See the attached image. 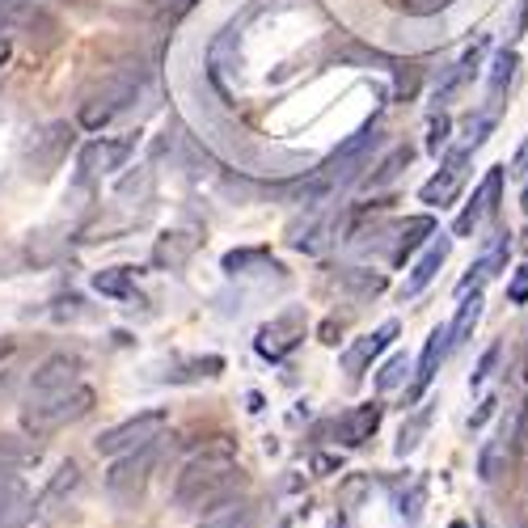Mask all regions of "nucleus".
Returning <instances> with one entry per match:
<instances>
[{"label":"nucleus","instance_id":"17","mask_svg":"<svg viewBox=\"0 0 528 528\" xmlns=\"http://www.w3.org/2000/svg\"><path fill=\"white\" fill-rule=\"evenodd\" d=\"M448 326H436L427 334V343H423V355H419V368H414V385H410V402H419L423 393L431 389V381H436V372L444 364V355H448Z\"/></svg>","mask_w":528,"mask_h":528},{"label":"nucleus","instance_id":"13","mask_svg":"<svg viewBox=\"0 0 528 528\" xmlns=\"http://www.w3.org/2000/svg\"><path fill=\"white\" fill-rule=\"evenodd\" d=\"M385 419V406L381 402H364V406H351L343 419L334 423V436L343 448H364L372 436H376V427H381Z\"/></svg>","mask_w":528,"mask_h":528},{"label":"nucleus","instance_id":"25","mask_svg":"<svg viewBox=\"0 0 528 528\" xmlns=\"http://www.w3.org/2000/svg\"><path fill=\"white\" fill-rule=\"evenodd\" d=\"M431 233H436V220H431V216H410V220L402 224V237H398V250H393V262L402 267V262H406L414 250H419V245H423Z\"/></svg>","mask_w":528,"mask_h":528},{"label":"nucleus","instance_id":"2","mask_svg":"<svg viewBox=\"0 0 528 528\" xmlns=\"http://www.w3.org/2000/svg\"><path fill=\"white\" fill-rule=\"evenodd\" d=\"M89 410H93V389L72 385L64 393H51V398H30L26 410H22V427L30 431V436H51V431L85 419Z\"/></svg>","mask_w":528,"mask_h":528},{"label":"nucleus","instance_id":"4","mask_svg":"<svg viewBox=\"0 0 528 528\" xmlns=\"http://www.w3.org/2000/svg\"><path fill=\"white\" fill-rule=\"evenodd\" d=\"M136 93H140V72L131 77V72H119V77H106L93 93H85V102L77 110V123L85 131H102L106 123H115L123 110L136 102Z\"/></svg>","mask_w":528,"mask_h":528},{"label":"nucleus","instance_id":"31","mask_svg":"<svg viewBox=\"0 0 528 528\" xmlns=\"http://www.w3.org/2000/svg\"><path fill=\"white\" fill-rule=\"evenodd\" d=\"M199 528H254V512L245 503H229V507H220L216 516H203Z\"/></svg>","mask_w":528,"mask_h":528},{"label":"nucleus","instance_id":"19","mask_svg":"<svg viewBox=\"0 0 528 528\" xmlns=\"http://www.w3.org/2000/svg\"><path fill=\"white\" fill-rule=\"evenodd\" d=\"M507 258H512V237H507V233H499V241L490 245V250H486L478 262H474V267H469V275L461 279V288H457V292H461V296H465L469 288L478 292V288L486 284V279H495V275H503V271H507Z\"/></svg>","mask_w":528,"mask_h":528},{"label":"nucleus","instance_id":"9","mask_svg":"<svg viewBox=\"0 0 528 528\" xmlns=\"http://www.w3.org/2000/svg\"><path fill=\"white\" fill-rule=\"evenodd\" d=\"M300 343H305V313L288 309V313L271 317V322L258 330V338H254V351L262 355V360L279 364V360H288V355H292Z\"/></svg>","mask_w":528,"mask_h":528},{"label":"nucleus","instance_id":"48","mask_svg":"<svg viewBox=\"0 0 528 528\" xmlns=\"http://www.w3.org/2000/svg\"><path fill=\"white\" fill-rule=\"evenodd\" d=\"M13 347H17L13 338H0V360H9V355H13Z\"/></svg>","mask_w":528,"mask_h":528},{"label":"nucleus","instance_id":"40","mask_svg":"<svg viewBox=\"0 0 528 528\" xmlns=\"http://www.w3.org/2000/svg\"><path fill=\"white\" fill-rule=\"evenodd\" d=\"M507 300L512 305H528V262L512 275V284H507Z\"/></svg>","mask_w":528,"mask_h":528},{"label":"nucleus","instance_id":"21","mask_svg":"<svg viewBox=\"0 0 528 528\" xmlns=\"http://www.w3.org/2000/svg\"><path fill=\"white\" fill-rule=\"evenodd\" d=\"M478 322H482V292H474V296L465 292V300L457 305V317H452V326H448V347H452V351L465 347Z\"/></svg>","mask_w":528,"mask_h":528},{"label":"nucleus","instance_id":"24","mask_svg":"<svg viewBox=\"0 0 528 528\" xmlns=\"http://www.w3.org/2000/svg\"><path fill=\"white\" fill-rule=\"evenodd\" d=\"M39 461V448L22 436H0V474H22L26 465Z\"/></svg>","mask_w":528,"mask_h":528},{"label":"nucleus","instance_id":"30","mask_svg":"<svg viewBox=\"0 0 528 528\" xmlns=\"http://www.w3.org/2000/svg\"><path fill=\"white\" fill-rule=\"evenodd\" d=\"M410 157H414V153H410V148H393V153H389V157H385L381 165H376V169H372V174H368L364 182L372 186V191H381V186H389V182H393V178H398V174H402V169L410 165Z\"/></svg>","mask_w":528,"mask_h":528},{"label":"nucleus","instance_id":"36","mask_svg":"<svg viewBox=\"0 0 528 528\" xmlns=\"http://www.w3.org/2000/svg\"><path fill=\"white\" fill-rule=\"evenodd\" d=\"M393 72H398V98L414 102V93H419V85H423V68L419 64H398Z\"/></svg>","mask_w":528,"mask_h":528},{"label":"nucleus","instance_id":"14","mask_svg":"<svg viewBox=\"0 0 528 528\" xmlns=\"http://www.w3.org/2000/svg\"><path fill=\"white\" fill-rule=\"evenodd\" d=\"M469 157H474V148H452V153L444 157V165H440V174L431 178V182L423 186V191H419V199H423V203H431V207H444L452 195L461 191V178H465Z\"/></svg>","mask_w":528,"mask_h":528},{"label":"nucleus","instance_id":"37","mask_svg":"<svg viewBox=\"0 0 528 528\" xmlns=\"http://www.w3.org/2000/svg\"><path fill=\"white\" fill-rule=\"evenodd\" d=\"M423 427H427V410H423V414H414V419L402 427V436H398V444H393V452H398V457H406V452H414V448H419Z\"/></svg>","mask_w":528,"mask_h":528},{"label":"nucleus","instance_id":"56","mask_svg":"<svg viewBox=\"0 0 528 528\" xmlns=\"http://www.w3.org/2000/svg\"><path fill=\"white\" fill-rule=\"evenodd\" d=\"M524 528H528V524H524Z\"/></svg>","mask_w":528,"mask_h":528},{"label":"nucleus","instance_id":"53","mask_svg":"<svg viewBox=\"0 0 528 528\" xmlns=\"http://www.w3.org/2000/svg\"><path fill=\"white\" fill-rule=\"evenodd\" d=\"M524 245H528V233H524Z\"/></svg>","mask_w":528,"mask_h":528},{"label":"nucleus","instance_id":"18","mask_svg":"<svg viewBox=\"0 0 528 528\" xmlns=\"http://www.w3.org/2000/svg\"><path fill=\"white\" fill-rule=\"evenodd\" d=\"M131 148H136L131 140H89L81 148V169L85 174H115L131 157Z\"/></svg>","mask_w":528,"mask_h":528},{"label":"nucleus","instance_id":"16","mask_svg":"<svg viewBox=\"0 0 528 528\" xmlns=\"http://www.w3.org/2000/svg\"><path fill=\"white\" fill-rule=\"evenodd\" d=\"M34 520L30 490L17 474H0V528H26Z\"/></svg>","mask_w":528,"mask_h":528},{"label":"nucleus","instance_id":"20","mask_svg":"<svg viewBox=\"0 0 528 528\" xmlns=\"http://www.w3.org/2000/svg\"><path fill=\"white\" fill-rule=\"evenodd\" d=\"M448 250H452V241H448V237H440V241L431 245V250H427L419 262H414V271L406 275V284H402V300H406V296H419V292L431 284V279L440 275V267L448 262Z\"/></svg>","mask_w":528,"mask_h":528},{"label":"nucleus","instance_id":"52","mask_svg":"<svg viewBox=\"0 0 528 528\" xmlns=\"http://www.w3.org/2000/svg\"><path fill=\"white\" fill-rule=\"evenodd\" d=\"M186 5H191V0H178V9H186Z\"/></svg>","mask_w":528,"mask_h":528},{"label":"nucleus","instance_id":"49","mask_svg":"<svg viewBox=\"0 0 528 528\" xmlns=\"http://www.w3.org/2000/svg\"><path fill=\"white\" fill-rule=\"evenodd\" d=\"M313 465H317V469H322V474H330V469H334V465H338V461H334V457H317V461H313Z\"/></svg>","mask_w":528,"mask_h":528},{"label":"nucleus","instance_id":"15","mask_svg":"<svg viewBox=\"0 0 528 528\" xmlns=\"http://www.w3.org/2000/svg\"><path fill=\"white\" fill-rule=\"evenodd\" d=\"M0 30H26L34 39V30H43V39H55L60 26H55V17L43 13L34 0H0Z\"/></svg>","mask_w":528,"mask_h":528},{"label":"nucleus","instance_id":"38","mask_svg":"<svg viewBox=\"0 0 528 528\" xmlns=\"http://www.w3.org/2000/svg\"><path fill=\"white\" fill-rule=\"evenodd\" d=\"M254 262H271V254L267 250H229V254H224V271L237 275L245 267H254Z\"/></svg>","mask_w":528,"mask_h":528},{"label":"nucleus","instance_id":"55","mask_svg":"<svg viewBox=\"0 0 528 528\" xmlns=\"http://www.w3.org/2000/svg\"><path fill=\"white\" fill-rule=\"evenodd\" d=\"M524 372H528V364H524Z\"/></svg>","mask_w":528,"mask_h":528},{"label":"nucleus","instance_id":"29","mask_svg":"<svg viewBox=\"0 0 528 528\" xmlns=\"http://www.w3.org/2000/svg\"><path fill=\"white\" fill-rule=\"evenodd\" d=\"M423 503H427V478H423V474H414V478H410V486L398 495V516H402L406 524H419Z\"/></svg>","mask_w":528,"mask_h":528},{"label":"nucleus","instance_id":"8","mask_svg":"<svg viewBox=\"0 0 528 528\" xmlns=\"http://www.w3.org/2000/svg\"><path fill=\"white\" fill-rule=\"evenodd\" d=\"M81 486H85L81 465H77V461H64V465L47 478V486L39 490V499H34V520H39V524H55L72 503H77Z\"/></svg>","mask_w":528,"mask_h":528},{"label":"nucleus","instance_id":"42","mask_svg":"<svg viewBox=\"0 0 528 528\" xmlns=\"http://www.w3.org/2000/svg\"><path fill=\"white\" fill-rule=\"evenodd\" d=\"M461 85H465V77H461V68H452V72H448V77H444V81L436 85V102H440V106H444V102H452V93H457Z\"/></svg>","mask_w":528,"mask_h":528},{"label":"nucleus","instance_id":"27","mask_svg":"<svg viewBox=\"0 0 528 528\" xmlns=\"http://www.w3.org/2000/svg\"><path fill=\"white\" fill-rule=\"evenodd\" d=\"M191 250H195V241H191V237H182V233H165V237L157 241V250H153V262H157V267L178 271L182 262L191 258Z\"/></svg>","mask_w":528,"mask_h":528},{"label":"nucleus","instance_id":"45","mask_svg":"<svg viewBox=\"0 0 528 528\" xmlns=\"http://www.w3.org/2000/svg\"><path fill=\"white\" fill-rule=\"evenodd\" d=\"M512 444L516 448H528V398L520 406V419H516V431H512Z\"/></svg>","mask_w":528,"mask_h":528},{"label":"nucleus","instance_id":"46","mask_svg":"<svg viewBox=\"0 0 528 528\" xmlns=\"http://www.w3.org/2000/svg\"><path fill=\"white\" fill-rule=\"evenodd\" d=\"M507 174H528V136H524V144L516 148V157H512V169Z\"/></svg>","mask_w":528,"mask_h":528},{"label":"nucleus","instance_id":"32","mask_svg":"<svg viewBox=\"0 0 528 528\" xmlns=\"http://www.w3.org/2000/svg\"><path fill=\"white\" fill-rule=\"evenodd\" d=\"M503 461H507V444L503 440H486L478 452V478L482 482H495L503 474Z\"/></svg>","mask_w":528,"mask_h":528},{"label":"nucleus","instance_id":"28","mask_svg":"<svg viewBox=\"0 0 528 528\" xmlns=\"http://www.w3.org/2000/svg\"><path fill=\"white\" fill-rule=\"evenodd\" d=\"M334 279H338V288H347V292H355V296H381V292H385V275H376V271L343 267Z\"/></svg>","mask_w":528,"mask_h":528},{"label":"nucleus","instance_id":"33","mask_svg":"<svg viewBox=\"0 0 528 528\" xmlns=\"http://www.w3.org/2000/svg\"><path fill=\"white\" fill-rule=\"evenodd\" d=\"M338 60H355V64H381V68H398V60L385 51H376V47H360V43H347V47H338L334 51Z\"/></svg>","mask_w":528,"mask_h":528},{"label":"nucleus","instance_id":"54","mask_svg":"<svg viewBox=\"0 0 528 528\" xmlns=\"http://www.w3.org/2000/svg\"><path fill=\"white\" fill-rule=\"evenodd\" d=\"M478 528H486V520H482V524H478Z\"/></svg>","mask_w":528,"mask_h":528},{"label":"nucleus","instance_id":"34","mask_svg":"<svg viewBox=\"0 0 528 528\" xmlns=\"http://www.w3.org/2000/svg\"><path fill=\"white\" fill-rule=\"evenodd\" d=\"M499 360H503V343H490L486 351H482V360H478V368H474V376H469V389H482L490 376H495V368H499Z\"/></svg>","mask_w":528,"mask_h":528},{"label":"nucleus","instance_id":"23","mask_svg":"<svg viewBox=\"0 0 528 528\" xmlns=\"http://www.w3.org/2000/svg\"><path fill=\"white\" fill-rule=\"evenodd\" d=\"M516 68H520V55H516L512 47H503V51L495 55V60H490V81H486V89H490V106H499V102H503V93H507V85H512Z\"/></svg>","mask_w":528,"mask_h":528},{"label":"nucleus","instance_id":"43","mask_svg":"<svg viewBox=\"0 0 528 528\" xmlns=\"http://www.w3.org/2000/svg\"><path fill=\"white\" fill-rule=\"evenodd\" d=\"M495 127V119H469V144L465 148H478V144H486V131Z\"/></svg>","mask_w":528,"mask_h":528},{"label":"nucleus","instance_id":"47","mask_svg":"<svg viewBox=\"0 0 528 528\" xmlns=\"http://www.w3.org/2000/svg\"><path fill=\"white\" fill-rule=\"evenodd\" d=\"M9 55H13V47H9V39H5V34H0V68L9 64Z\"/></svg>","mask_w":528,"mask_h":528},{"label":"nucleus","instance_id":"44","mask_svg":"<svg viewBox=\"0 0 528 528\" xmlns=\"http://www.w3.org/2000/svg\"><path fill=\"white\" fill-rule=\"evenodd\" d=\"M495 406H499V398H486L474 414H469V431H478V427H486V419H490V414H495Z\"/></svg>","mask_w":528,"mask_h":528},{"label":"nucleus","instance_id":"10","mask_svg":"<svg viewBox=\"0 0 528 528\" xmlns=\"http://www.w3.org/2000/svg\"><path fill=\"white\" fill-rule=\"evenodd\" d=\"M72 385H81V355H47L30 376V398H51V393H64Z\"/></svg>","mask_w":528,"mask_h":528},{"label":"nucleus","instance_id":"35","mask_svg":"<svg viewBox=\"0 0 528 528\" xmlns=\"http://www.w3.org/2000/svg\"><path fill=\"white\" fill-rule=\"evenodd\" d=\"M406 372H410V360H406V355H393V360H389L381 372H376V389H381V393L398 389V385L406 381Z\"/></svg>","mask_w":528,"mask_h":528},{"label":"nucleus","instance_id":"11","mask_svg":"<svg viewBox=\"0 0 528 528\" xmlns=\"http://www.w3.org/2000/svg\"><path fill=\"white\" fill-rule=\"evenodd\" d=\"M499 191H503V165H495V169H490V174L482 178V186L474 191V199L465 203V212L457 216V224H452V237H474V233L482 229V220L495 212Z\"/></svg>","mask_w":528,"mask_h":528},{"label":"nucleus","instance_id":"22","mask_svg":"<svg viewBox=\"0 0 528 528\" xmlns=\"http://www.w3.org/2000/svg\"><path fill=\"white\" fill-rule=\"evenodd\" d=\"M93 292L110 296V300H131V296H136V271H131V267L93 271Z\"/></svg>","mask_w":528,"mask_h":528},{"label":"nucleus","instance_id":"51","mask_svg":"<svg viewBox=\"0 0 528 528\" xmlns=\"http://www.w3.org/2000/svg\"><path fill=\"white\" fill-rule=\"evenodd\" d=\"M448 528H469V524H465V520H452V524H448Z\"/></svg>","mask_w":528,"mask_h":528},{"label":"nucleus","instance_id":"1","mask_svg":"<svg viewBox=\"0 0 528 528\" xmlns=\"http://www.w3.org/2000/svg\"><path fill=\"white\" fill-rule=\"evenodd\" d=\"M241 490V465L229 448H203L182 465L174 482V507L182 516H216Z\"/></svg>","mask_w":528,"mask_h":528},{"label":"nucleus","instance_id":"50","mask_svg":"<svg viewBox=\"0 0 528 528\" xmlns=\"http://www.w3.org/2000/svg\"><path fill=\"white\" fill-rule=\"evenodd\" d=\"M520 207H524V216H528V186H524V195H520Z\"/></svg>","mask_w":528,"mask_h":528},{"label":"nucleus","instance_id":"41","mask_svg":"<svg viewBox=\"0 0 528 528\" xmlns=\"http://www.w3.org/2000/svg\"><path fill=\"white\" fill-rule=\"evenodd\" d=\"M452 0H402V9L414 13V17H431V13H444Z\"/></svg>","mask_w":528,"mask_h":528},{"label":"nucleus","instance_id":"3","mask_svg":"<svg viewBox=\"0 0 528 528\" xmlns=\"http://www.w3.org/2000/svg\"><path fill=\"white\" fill-rule=\"evenodd\" d=\"M157 457H161V440L115 457V465L106 469V495L115 499L119 507L140 503L144 499V486H148V478H153V469H157Z\"/></svg>","mask_w":528,"mask_h":528},{"label":"nucleus","instance_id":"7","mask_svg":"<svg viewBox=\"0 0 528 528\" xmlns=\"http://www.w3.org/2000/svg\"><path fill=\"white\" fill-rule=\"evenodd\" d=\"M376 144H381V123H376V119H368L360 131H355V136H347L343 144L334 148V153H330V161H326L322 169H317V174H322L330 186H343V182H351V178H355V174H360V169L368 165V153H372Z\"/></svg>","mask_w":528,"mask_h":528},{"label":"nucleus","instance_id":"12","mask_svg":"<svg viewBox=\"0 0 528 528\" xmlns=\"http://www.w3.org/2000/svg\"><path fill=\"white\" fill-rule=\"evenodd\" d=\"M393 338H398V322H381L372 334L355 338V343L343 351V372L351 376V381H360V376L368 372V364L376 360V355H385L393 347Z\"/></svg>","mask_w":528,"mask_h":528},{"label":"nucleus","instance_id":"5","mask_svg":"<svg viewBox=\"0 0 528 528\" xmlns=\"http://www.w3.org/2000/svg\"><path fill=\"white\" fill-rule=\"evenodd\" d=\"M169 427V414L165 410H140L131 414V419L106 427L98 440H93V448H98V457H123V452H136L144 444L161 440V431Z\"/></svg>","mask_w":528,"mask_h":528},{"label":"nucleus","instance_id":"26","mask_svg":"<svg viewBox=\"0 0 528 528\" xmlns=\"http://www.w3.org/2000/svg\"><path fill=\"white\" fill-rule=\"evenodd\" d=\"M220 372H224L220 355H195V360H186L182 368L169 372V381H174V385H195V381H216Z\"/></svg>","mask_w":528,"mask_h":528},{"label":"nucleus","instance_id":"39","mask_svg":"<svg viewBox=\"0 0 528 528\" xmlns=\"http://www.w3.org/2000/svg\"><path fill=\"white\" fill-rule=\"evenodd\" d=\"M448 136H452V119H448V115H436V119H431V136H427V148L440 157L444 148H448Z\"/></svg>","mask_w":528,"mask_h":528},{"label":"nucleus","instance_id":"6","mask_svg":"<svg viewBox=\"0 0 528 528\" xmlns=\"http://www.w3.org/2000/svg\"><path fill=\"white\" fill-rule=\"evenodd\" d=\"M68 148H72V127H68V123H47L43 131H30L26 153H22L26 174H30L34 182H47L55 169L64 165Z\"/></svg>","mask_w":528,"mask_h":528}]
</instances>
